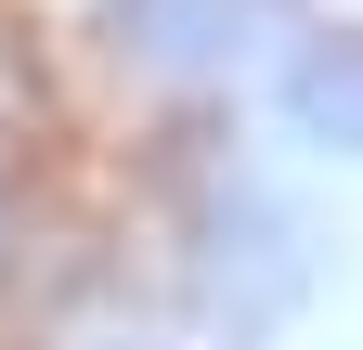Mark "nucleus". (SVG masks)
I'll return each instance as SVG.
<instances>
[{"mask_svg": "<svg viewBox=\"0 0 363 350\" xmlns=\"http://www.w3.org/2000/svg\"><path fill=\"white\" fill-rule=\"evenodd\" d=\"M104 13V52H117V78H143V91H169V104H195V91H220L247 52H259V0H91Z\"/></svg>", "mask_w": 363, "mask_h": 350, "instance_id": "nucleus-1", "label": "nucleus"}, {"mask_svg": "<svg viewBox=\"0 0 363 350\" xmlns=\"http://www.w3.org/2000/svg\"><path fill=\"white\" fill-rule=\"evenodd\" d=\"M195 286L220 298L234 324H259V312H286V298L311 286V259H298V221L272 195H208V221H195Z\"/></svg>", "mask_w": 363, "mask_h": 350, "instance_id": "nucleus-2", "label": "nucleus"}, {"mask_svg": "<svg viewBox=\"0 0 363 350\" xmlns=\"http://www.w3.org/2000/svg\"><path fill=\"white\" fill-rule=\"evenodd\" d=\"M91 350H182V337H91Z\"/></svg>", "mask_w": 363, "mask_h": 350, "instance_id": "nucleus-5", "label": "nucleus"}, {"mask_svg": "<svg viewBox=\"0 0 363 350\" xmlns=\"http://www.w3.org/2000/svg\"><path fill=\"white\" fill-rule=\"evenodd\" d=\"M26 234H39V156H26V117L0 104V286L26 273Z\"/></svg>", "mask_w": 363, "mask_h": 350, "instance_id": "nucleus-4", "label": "nucleus"}, {"mask_svg": "<svg viewBox=\"0 0 363 350\" xmlns=\"http://www.w3.org/2000/svg\"><path fill=\"white\" fill-rule=\"evenodd\" d=\"M286 117L311 130V143L363 156V26H311L286 52Z\"/></svg>", "mask_w": 363, "mask_h": 350, "instance_id": "nucleus-3", "label": "nucleus"}]
</instances>
